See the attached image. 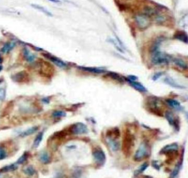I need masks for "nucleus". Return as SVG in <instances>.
I'll return each instance as SVG.
<instances>
[{
  "label": "nucleus",
  "mask_w": 188,
  "mask_h": 178,
  "mask_svg": "<svg viewBox=\"0 0 188 178\" xmlns=\"http://www.w3.org/2000/svg\"><path fill=\"white\" fill-rule=\"evenodd\" d=\"M172 61L175 65H176L181 69H183V70H187L188 69V64L181 58H173Z\"/></svg>",
  "instance_id": "19"
},
{
  "label": "nucleus",
  "mask_w": 188,
  "mask_h": 178,
  "mask_svg": "<svg viewBox=\"0 0 188 178\" xmlns=\"http://www.w3.org/2000/svg\"><path fill=\"white\" fill-rule=\"evenodd\" d=\"M108 76H109L110 78H111L112 79H115L120 81V83H122L123 81V78L121 76L119 75L118 74L116 73H113V72H109L107 74Z\"/></svg>",
  "instance_id": "31"
},
{
  "label": "nucleus",
  "mask_w": 188,
  "mask_h": 178,
  "mask_svg": "<svg viewBox=\"0 0 188 178\" xmlns=\"http://www.w3.org/2000/svg\"><path fill=\"white\" fill-rule=\"evenodd\" d=\"M7 156V153L2 147L0 146V160H4Z\"/></svg>",
  "instance_id": "37"
},
{
  "label": "nucleus",
  "mask_w": 188,
  "mask_h": 178,
  "mask_svg": "<svg viewBox=\"0 0 188 178\" xmlns=\"http://www.w3.org/2000/svg\"><path fill=\"white\" fill-rule=\"evenodd\" d=\"M15 46V42L14 41L8 42L4 45L3 47L1 48V51L3 53H6L11 51Z\"/></svg>",
  "instance_id": "22"
},
{
  "label": "nucleus",
  "mask_w": 188,
  "mask_h": 178,
  "mask_svg": "<svg viewBox=\"0 0 188 178\" xmlns=\"http://www.w3.org/2000/svg\"><path fill=\"white\" fill-rule=\"evenodd\" d=\"M144 14L148 17L157 15V12L155 9L150 7H146L144 9Z\"/></svg>",
  "instance_id": "28"
},
{
  "label": "nucleus",
  "mask_w": 188,
  "mask_h": 178,
  "mask_svg": "<svg viewBox=\"0 0 188 178\" xmlns=\"http://www.w3.org/2000/svg\"><path fill=\"white\" fill-rule=\"evenodd\" d=\"M144 178H153L151 177H150V176H145Z\"/></svg>",
  "instance_id": "45"
},
{
  "label": "nucleus",
  "mask_w": 188,
  "mask_h": 178,
  "mask_svg": "<svg viewBox=\"0 0 188 178\" xmlns=\"http://www.w3.org/2000/svg\"><path fill=\"white\" fill-rule=\"evenodd\" d=\"M39 160L41 163L45 164L49 163L50 162V156L46 152H43L40 154Z\"/></svg>",
  "instance_id": "26"
},
{
  "label": "nucleus",
  "mask_w": 188,
  "mask_h": 178,
  "mask_svg": "<svg viewBox=\"0 0 188 178\" xmlns=\"http://www.w3.org/2000/svg\"><path fill=\"white\" fill-rule=\"evenodd\" d=\"M134 145V136L130 131L127 130L124 133L123 138L122 149L124 155L130 154L131 149Z\"/></svg>",
  "instance_id": "3"
},
{
  "label": "nucleus",
  "mask_w": 188,
  "mask_h": 178,
  "mask_svg": "<svg viewBox=\"0 0 188 178\" xmlns=\"http://www.w3.org/2000/svg\"><path fill=\"white\" fill-rule=\"evenodd\" d=\"M107 142L110 148L113 151H117L120 149V144L116 138L107 137Z\"/></svg>",
  "instance_id": "15"
},
{
  "label": "nucleus",
  "mask_w": 188,
  "mask_h": 178,
  "mask_svg": "<svg viewBox=\"0 0 188 178\" xmlns=\"http://www.w3.org/2000/svg\"><path fill=\"white\" fill-rule=\"evenodd\" d=\"M43 56L45 57L48 59L52 63H54V64L58 66V67H60L62 68H65L67 67V64H65V63L62 61L61 59H59L55 56L50 55L49 53H43Z\"/></svg>",
  "instance_id": "12"
},
{
  "label": "nucleus",
  "mask_w": 188,
  "mask_h": 178,
  "mask_svg": "<svg viewBox=\"0 0 188 178\" xmlns=\"http://www.w3.org/2000/svg\"><path fill=\"white\" fill-rule=\"evenodd\" d=\"M14 107V103L13 101H10L8 102L7 105H6V107L4 108L2 113V116H7L12 112V110L13 109Z\"/></svg>",
  "instance_id": "23"
},
{
  "label": "nucleus",
  "mask_w": 188,
  "mask_h": 178,
  "mask_svg": "<svg viewBox=\"0 0 188 178\" xmlns=\"http://www.w3.org/2000/svg\"><path fill=\"white\" fill-rule=\"evenodd\" d=\"M37 63L40 67L39 73L41 75L49 77L53 75L54 70L53 67L51 66V64H50L48 62H46L41 59H40V61L39 60Z\"/></svg>",
  "instance_id": "5"
},
{
  "label": "nucleus",
  "mask_w": 188,
  "mask_h": 178,
  "mask_svg": "<svg viewBox=\"0 0 188 178\" xmlns=\"http://www.w3.org/2000/svg\"><path fill=\"white\" fill-rule=\"evenodd\" d=\"M43 132H40L37 135L36 138H35L34 143H33V147L35 148H37L40 145L41 142L42 141L43 138Z\"/></svg>",
  "instance_id": "27"
},
{
  "label": "nucleus",
  "mask_w": 188,
  "mask_h": 178,
  "mask_svg": "<svg viewBox=\"0 0 188 178\" xmlns=\"http://www.w3.org/2000/svg\"><path fill=\"white\" fill-rule=\"evenodd\" d=\"M52 116L54 118H61L66 116V113L63 111H54L52 114Z\"/></svg>",
  "instance_id": "34"
},
{
  "label": "nucleus",
  "mask_w": 188,
  "mask_h": 178,
  "mask_svg": "<svg viewBox=\"0 0 188 178\" xmlns=\"http://www.w3.org/2000/svg\"><path fill=\"white\" fill-rule=\"evenodd\" d=\"M30 6L34 8V9H36L37 10L41 12L42 13H43L45 15H46L48 17H52L53 16V15H52V13H51V12H50L48 10H47L46 8L40 6V5L37 4H30Z\"/></svg>",
  "instance_id": "20"
},
{
  "label": "nucleus",
  "mask_w": 188,
  "mask_h": 178,
  "mask_svg": "<svg viewBox=\"0 0 188 178\" xmlns=\"http://www.w3.org/2000/svg\"><path fill=\"white\" fill-rule=\"evenodd\" d=\"M164 74L163 72H158V73H156L153 75V76L152 77V79L154 81L159 79V78H161V76H162Z\"/></svg>",
  "instance_id": "38"
},
{
  "label": "nucleus",
  "mask_w": 188,
  "mask_h": 178,
  "mask_svg": "<svg viewBox=\"0 0 188 178\" xmlns=\"http://www.w3.org/2000/svg\"><path fill=\"white\" fill-rule=\"evenodd\" d=\"M150 149L148 144L146 142H142L134 155V160L140 162L150 156Z\"/></svg>",
  "instance_id": "4"
},
{
  "label": "nucleus",
  "mask_w": 188,
  "mask_h": 178,
  "mask_svg": "<svg viewBox=\"0 0 188 178\" xmlns=\"http://www.w3.org/2000/svg\"><path fill=\"white\" fill-rule=\"evenodd\" d=\"M178 151V146L177 144L173 143V144L165 146L162 149H161V151H160V153L166 155V153H168Z\"/></svg>",
  "instance_id": "14"
},
{
  "label": "nucleus",
  "mask_w": 188,
  "mask_h": 178,
  "mask_svg": "<svg viewBox=\"0 0 188 178\" xmlns=\"http://www.w3.org/2000/svg\"><path fill=\"white\" fill-rule=\"evenodd\" d=\"M152 166H153V167H154L156 169H159V168H160L159 164H157V162H156V161L153 162Z\"/></svg>",
  "instance_id": "41"
},
{
  "label": "nucleus",
  "mask_w": 188,
  "mask_h": 178,
  "mask_svg": "<svg viewBox=\"0 0 188 178\" xmlns=\"http://www.w3.org/2000/svg\"><path fill=\"white\" fill-rule=\"evenodd\" d=\"M135 21L138 28L141 30L147 29L151 24L150 17L144 13L136 15L135 17Z\"/></svg>",
  "instance_id": "6"
},
{
  "label": "nucleus",
  "mask_w": 188,
  "mask_h": 178,
  "mask_svg": "<svg viewBox=\"0 0 188 178\" xmlns=\"http://www.w3.org/2000/svg\"><path fill=\"white\" fill-rule=\"evenodd\" d=\"M174 39L179 40L185 44H188V35L184 31L179 30L174 33Z\"/></svg>",
  "instance_id": "13"
},
{
  "label": "nucleus",
  "mask_w": 188,
  "mask_h": 178,
  "mask_svg": "<svg viewBox=\"0 0 188 178\" xmlns=\"http://www.w3.org/2000/svg\"><path fill=\"white\" fill-rule=\"evenodd\" d=\"M164 116L170 125L172 126L176 130L179 131L180 129V123L179 118L174 116L173 113L170 111L166 112Z\"/></svg>",
  "instance_id": "9"
},
{
  "label": "nucleus",
  "mask_w": 188,
  "mask_h": 178,
  "mask_svg": "<svg viewBox=\"0 0 188 178\" xmlns=\"http://www.w3.org/2000/svg\"><path fill=\"white\" fill-rule=\"evenodd\" d=\"M49 1H50L51 2H53L54 4H61V1L60 0H48Z\"/></svg>",
  "instance_id": "43"
},
{
  "label": "nucleus",
  "mask_w": 188,
  "mask_h": 178,
  "mask_svg": "<svg viewBox=\"0 0 188 178\" xmlns=\"http://www.w3.org/2000/svg\"><path fill=\"white\" fill-rule=\"evenodd\" d=\"M6 96V91L4 89H0V101L4 100Z\"/></svg>",
  "instance_id": "39"
},
{
  "label": "nucleus",
  "mask_w": 188,
  "mask_h": 178,
  "mask_svg": "<svg viewBox=\"0 0 188 178\" xmlns=\"http://www.w3.org/2000/svg\"><path fill=\"white\" fill-rule=\"evenodd\" d=\"M64 1H65L66 2H68V3H70V2L68 0H63Z\"/></svg>",
  "instance_id": "46"
},
{
  "label": "nucleus",
  "mask_w": 188,
  "mask_h": 178,
  "mask_svg": "<svg viewBox=\"0 0 188 178\" xmlns=\"http://www.w3.org/2000/svg\"><path fill=\"white\" fill-rule=\"evenodd\" d=\"M151 55V62L156 66L166 65L173 59L170 55L161 51H157Z\"/></svg>",
  "instance_id": "2"
},
{
  "label": "nucleus",
  "mask_w": 188,
  "mask_h": 178,
  "mask_svg": "<svg viewBox=\"0 0 188 178\" xmlns=\"http://www.w3.org/2000/svg\"><path fill=\"white\" fill-rule=\"evenodd\" d=\"M127 81H129L130 85L137 91L141 92H145L147 91V89H146V87L141 83L135 81H131L128 79H127Z\"/></svg>",
  "instance_id": "18"
},
{
  "label": "nucleus",
  "mask_w": 188,
  "mask_h": 178,
  "mask_svg": "<svg viewBox=\"0 0 188 178\" xmlns=\"http://www.w3.org/2000/svg\"><path fill=\"white\" fill-rule=\"evenodd\" d=\"M38 129H39V127H36V126L30 127L28 129H27L26 131H23V132L21 133V134H20V136L24 138V137L29 136L30 135L33 134L34 133H36V131H37Z\"/></svg>",
  "instance_id": "24"
},
{
  "label": "nucleus",
  "mask_w": 188,
  "mask_h": 178,
  "mask_svg": "<svg viewBox=\"0 0 188 178\" xmlns=\"http://www.w3.org/2000/svg\"><path fill=\"white\" fill-rule=\"evenodd\" d=\"M164 40H165V37L163 36L157 37L155 41L153 42V43L151 46L150 49V53L151 54L157 51H160V47L161 46L162 44L164 41Z\"/></svg>",
  "instance_id": "11"
},
{
  "label": "nucleus",
  "mask_w": 188,
  "mask_h": 178,
  "mask_svg": "<svg viewBox=\"0 0 188 178\" xmlns=\"http://www.w3.org/2000/svg\"><path fill=\"white\" fill-rule=\"evenodd\" d=\"M12 79L17 83L26 84L29 83L30 76L26 71L23 70L13 74L12 76Z\"/></svg>",
  "instance_id": "8"
},
{
  "label": "nucleus",
  "mask_w": 188,
  "mask_h": 178,
  "mask_svg": "<svg viewBox=\"0 0 188 178\" xmlns=\"http://www.w3.org/2000/svg\"><path fill=\"white\" fill-rule=\"evenodd\" d=\"M166 101L167 103L173 109L177 111H181L183 109L180 102H178L176 100L173 98H167L166 100Z\"/></svg>",
  "instance_id": "16"
},
{
  "label": "nucleus",
  "mask_w": 188,
  "mask_h": 178,
  "mask_svg": "<svg viewBox=\"0 0 188 178\" xmlns=\"http://www.w3.org/2000/svg\"><path fill=\"white\" fill-rule=\"evenodd\" d=\"M29 156V154L27 152H25L22 155V156L17 161L16 163L17 164H21L24 163L26 160L28 159Z\"/></svg>",
  "instance_id": "33"
},
{
  "label": "nucleus",
  "mask_w": 188,
  "mask_h": 178,
  "mask_svg": "<svg viewBox=\"0 0 188 178\" xmlns=\"http://www.w3.org/2000/svg\"><path fill=\"white\" fill-rule=\"evenodd\" d=\"M23 53H24V56L25 57L26 59L27 60V61H28L29 62H33V61L34 60L35 56L34 55L31 53L29 50H28V49L25 48L24 50V52H23Z\"/></svg>",
  "instance_id": "29"
},
{
  "label": "nucleus",
  "mask_w": 188,
  "mask_h": 178,
  "mask_svg": "<svg viewBox=\"0 0 188 178\" xmlns=\"http://www.w3.org/2000/svg\"><path fill=\"white\" fill-rule=\"evenodd\" d=\"M93 156L95 161L98 164H104L106 161L105 153L101 149H96L93 151Z\"/></svg>",
  "instance_id": "10"
},
{
  "label": "nucleus",
  "mask_w": 188,
  "mask_h": 178,
  "mask_svg": "<svg viewBox=\"0 0 188 178\" xmlns=\"http://www.w3.org/2000/svg\"></svg>",
  "instance_id": "48"
},
{
  "label": "nucleus",
  "mask_w": 188,
  "mask_h": 178,
  "mask_svg": "<svg viewBox=\"0 0 188 178\" xmlns=\"http://www.w3.org/2000/svg\"><path fill=\"white\" fill-rule=\"evenodd\" d=\"M80 69L83 70L87 71L88 72H90V73H97V74H100V73H104L105 71L104 70H102L101 69H98L97 68H93V67H80Z\"/></svg>",
  "instance_id": "25"
},
{
  "label": "nucleus",
  "mask_w": 188,
  "mask_h": 178,
  "mask_svg": "<svg viewBox=\"0 0 188 178\" xmlns=\"http://www.w3.org/2000/svg\"><path fill=\"white\" fill-rule=\"evenodd\" d=\"M69 131L72 134H84L88 132V128L87 125L83 123H76L70 126L69 127Z\"/></svg>",
  "instance_id": "7"
},
{
  "label": "nucleus",
  "mask_w": 188,
  "mask_h": 178,
  "mask_svg": "<svg viewBox=\"0 0 188 178\" xmlns=\"http://www.w3.org/2000/svg\"><path fill=\"white\" fill-rule=\"evenodd\" d=\"M2 62H3V59H2V58L1 55H0V63H2Z\"/></svg>",
  "instance_id": "44"
},
{
  "label": "nucleus",
  "mask_w": 188,
  "mask_h": 178,
  "mask_svg": "<svg viewBox=\"0 0 188 178\" xmlns=\"http://www.w3.org/2000/svg\"><path fill=\"white\" fill-rule=\"evenodd\" d=\"M54 178H66V177L64 174L59 173V174H57Z\"/></svg>",
  "instance_id": "42"
},
{
  "label": "nucleus",
  "mask_w": 188,
  "mask_h": 178,
  "mask_svg": "<svg viewBox=\"0 0 188 178\" xmlns=\"http://www.w3.org/2000/svg\"><path fill=\"white\" fill-rule=\"evenodd\" d=\"M148 164L147 162H145L143 164H142L141 166L139 167V168L137 169V171H135V174H141L143 171L146 169V168L148 167Z\"/></svg>",
  "instance_id": "35"
},
{
  "label": "nucleus",
  "mask_w": 188,
  "mask_h": 178,
  "mask_svg": "<svg viewBox=\"0 0 188 178\" xmlns=\"http://www.w3.org/2000/svg\"><path fill=\"white\" fill-rule=\"evenodd\" d=\"M81 171H76L73 175V178H80V176H81Z\"/></svg>",
  "instance_id": "40"
},
{
  "label": "nucleus",
  "mask_w": 188,
  "mask_h": 178,
  "mask_svg": "<svg viewBox=\"0 0 188 178\" xmlns=\"http://www.w3.org/2000/svg\"><path fill=\"white\" fill-rule=\"evenodd\" d=\"M187 118H188V113H187Z\"/></svg>",
  "instance_id": "47"
},
{
  "label": "nucleus",
  "mask_w": 188,
  "mask_h": 178,
  "mask_svg": "<svg viewBox=\"0 0 188 178\" xmlns=\"http://www.w3.org/2000/svg\"><path fill=\"white\" fill-rule=\"evenodd\" d=\"M108 41H109V42H110L111 44L113 45V46L116 47V48L117 49V50H118V51L121 52H123V50H122V47H120V45H118L119 44H118V42H117L116 40L110 38L108 40Z\"/></svg>",
  "instance_id": "36"
},
{
  "label": "nucleus",
  "mask_w": 188,
  "mask_h": 178,
  "mask_svg": "<svg viewBox=\"0 0 188 178\" xmlns=\"http://www.w3.org/2000/svg\"><path fill=\"white\" fill-rule=\"evenodd\" d=\"M17 168H18L17 164H11L10 165L4 166V167L2 168L1 169H0V173L2 174V173H7V172L15 171Z\"/></svg>",
  "instance_id": "21"
},
{
  "label": "nucleus",
  "mask_w": 188,
  "mask_h": 178,
  "mask_svg": "<svg viewBox=\"0 0 188 178\" xmlns=\"http://www.w3.org/2000/svg\"><path fill=\"white\" fill-rule=\"evenodd\" d=\"M163 103L161 98L156 96H150L146 99V106L148 111L157 116H163L162 107Z\"/></svg>",
  "instance_id": "1"
},
{
  "label": "nucleus",
  "mask_w": 188,
  "mask_h": 178,
  "mask_svg": "<svg viewBox=\"0 0 188 178\" xmlns=\"http://www.w3.org/2000/svg\"><path fill=\"white\" fill-rule=\"evenodd\" d=\"M164 81L166 84L168 85L169 86H170L171 87H173V88H176V89H184L185 87H184L183 86L179 84H178L174 80L173 78L169 77V76H167L164 79Z\"/></svg>",
  "instance_id": "17"
},
{
  "label": "nucleus",
  "mask_w": 188,
  "mask_h": 178,
  "mask_svg": "<svg viewBox=\"0 0 188 178\" xmlns=\"http://www.w3.org/2000/svg\"><path fill=\"white\" fill-rule=\"evenodd\" d=\"M23 172L26 174L28 175L29 176H32L33 175L35 174V170L32 166H29L28 167H26L23 169Z\"/></svg>",
  "instance_id": "30"
},
{
  "label": "nucleus",
  "mask_w": 188,
  "mask_h": 178,
  "mask_svg": "<svg viewBox=\"0 0 188 178\" xmlns=\"http://www.w3.org/2000/svg\"><path fill=\"white\" fill-rule=\"evenodd\" d=\"M182 163V161L181 162H179L176 165V166L174 168L173 171H172V173H171L170 175V177L172 178H174L177 175L179 171V169H180V168H181V164Z\"/></svg>",
  "instance_id": "32"
}]
</instances>
